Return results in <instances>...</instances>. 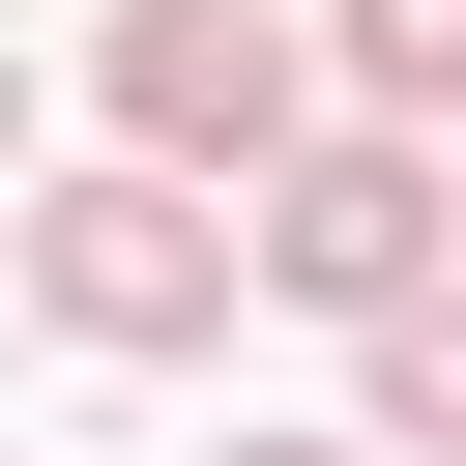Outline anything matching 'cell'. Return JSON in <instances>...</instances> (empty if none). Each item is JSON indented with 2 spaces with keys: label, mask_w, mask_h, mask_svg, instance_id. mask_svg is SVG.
<instances>
[{
  "label": "cell",
  "mask_w": 466,
  "mask_h": 466,
  "mask_svg": "<svg viewBox=\"0 0 466 466\" xmlns=\"http://www.w3.org/2000/svg\"><path fill=\"white\" fill-rule=\"evenodd\" d=\"M87 116H116V175H204V204H262L350 87H320V29L291 0H116L87 29Z\"/></svg>",
  "instance_id": "cell-1"
},
{
  "label": "cell",
  "mask_w": 466,
  "mask_h": 466,
  "mask_svg": "<svg viewBox=\"0 0 466 466\" xmlns=\"http://www.w3.org/2000/svg\"><path fill=\"white\" fill-rule=\"evenodd\" d=\"M233 291H262V204L116 175V146H87V175H29V320H58V350H204Z\"/></svg>",
  "instance_id": "cell-2"
},
{
  "label": "cell",
  "mask_w": 466,
  "mask_h": 466,
  "mask_svg": "<svg viewBox=\"0 0 466 466\" xmlns=\"http://www.w3.org/2000/svg\"><path fill=\"white\" fill-rule=\"evenodd\" d=\"M320 87L437 146V116H466V0H320Z\"/></svg>",
  "instance_id": "cell-4"
},
{
  "label": "cell",
  "mask_w": 466,
  "mask_h": 466,
  "mask_svg": "<svg viewBox=\"0 0 466 466\" xmlns=\"http://www.w3.org/2000/svg\"><path fill=\"white\" fill-rule=\"evenodd\" d=\"M233 466H379V437H233Z\"/></svg>",
  "instance_id": "cell-6"
},
{
  "label": "cell",
  "mask_w": 466,
  "mask_h": 466,
  "mask_svg": "<svg viewBox=\"0 0 466 466\" xmlns=\"http://www.w3.org/2000/svg\"><path fill=\"white\" fill-rule=\"evenodd\" d=\"M350 437H379V466H466V291H408V320L350 350Z\"/></svg>",
  "instance_id": "cell-5"
},
{
  "label": "cell",
  "mask_w": 466,
  "mask_h": 466,
  "mask_svg": "<svg viewBox=\"0 0 466 466\" xmlns=\"http://www.w3.org/2000/svg\"><path fill=\"white\" fill-rule=\"evenodd\" d=\"M437 233H466V204H437V146H408V116H320V146L262 175V291H291V320H350V350H379L408 291H466Z\"/></svg>",
  "instance_id": "cell-3"
}]
</instances>
